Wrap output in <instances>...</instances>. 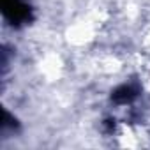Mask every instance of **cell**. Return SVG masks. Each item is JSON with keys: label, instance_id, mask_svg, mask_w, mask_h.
Instances as JSON below:
<instances>
[{"label": "cell", "instance_id": "cell-1", "mask_svg": "<svg viewBox=\"0 0 150 150\" xmlns=\"http://www.w3.org/2000/svg\"><path fill=\"white\" fill-rule=\"evenodd\" d=\"M0 6L4 20L14 28L30 25L34 21V9L28 0H0Z\"/></svg>", "mask_w": 150, "mask_h": 150}, {"label": "cell", "instance_id": "cell-2", "mask_svg": "<svg viewBox=\"0 0 150 150\" xmlns=\"http://www.w3.org/2000/svg\"><path fill=\"white\" fill-rule=\"evenodd\" d=\"M139 96V85L138 83H122L111 92V101L118 106L131 104Z\"/></svg>", "mask_w": 150, "mask_h": 150}]
</instances>
